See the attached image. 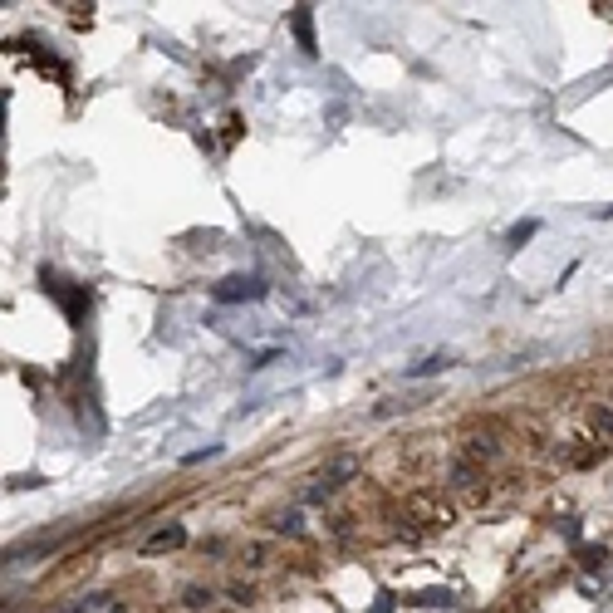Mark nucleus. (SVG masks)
I'll return each mask as SVG.
<instances>
[{
    "instance_id": "nucleus-4",
    "label": "nucleus",
    "mask_w": 613,
    "mask_h": 613,
    "mask_svg": "<svg viewBox=\"0 0 613 613\" xmlns=\"http://www.w3.org/2000/svg\"><path fill=\"white\" fill-rule=\"evenodd\" d=\"M446 368H452V353H427L422 363L408 368V378H432V373H446Z\"/></svg>"
},
{
    "instance_id": "nucleus-5",
    "label": "nucleus",
    "mask_w": 613,
    "mask_h": 613,
    "mask_svg": "<svg viewBox=\"0 0 613 613\" xmlns=\"http://www.w3.org/2000/svg\"><path fill=\"white\" fill-rule=\"evenodd\" d=\"M412 609H452V589H422V594L408 599Z\"/></svg>"
},
{
    "instance_id": "nucleus-11",
    "label": "nucleus",
    "mask_w": 613,
    "mask_h": 613,
    "mask_svg": "<svg viewBox=\"0 0 613 613\" xmlns=\"http://www.w3.org/2000/svg\"><path fill=\"white\" fill-rule=\"evenodd\" d=\"M373 613H393V594H378V604H373Z\"/></svg>"
},
{
    "instance_id": "nucleus-7",
    "label": "nucleus",
    "mask_w": 613,
    "mask_h": 613,
    "mask_svg": "<svg viewBox=\"0 0 613 613\" xmlns=\"http://www.w3.org/2000/svg\"><path fill=\"white\" fill-rule=\"evenodd\" d=\"M535 231H540L535 221H521V226H511V236H505V246H511V251H515V246H521V241H530V236H535Z\"/></svg>"
},
{
    "instance_id": "nucleus-2",
    "label": "nucleus",
    "mask_w": 613,
    "mask_h": 613,
    "mask_svg": "<svg viewBox=\"0 0 613 613\" xmlns=\"http://www.w3.org/2000/svg\"><path fill=\"white\" fill-rule=\"evenodd\" d=\"M353 471H358V456H334V462H329L324 471H319V481L309 486V501H324V496H334Z\"/></svg>"
},
{
    "instance_id": "nucleus-9",
    "label": "nucleus",
    "mask_w": 613,
    "mask_h": 613,
    "mask_svg": "<svg viewBox=\"0 0 613 613\" xmlns=\"http://www.w3.org/2000/svg\"><path fill=\"white\" fill-rule=\"evenodd\" d=\"M280 530H289V535H295V530H299V515L295 511H289V515H280V521H275Z\"/></svg>"
},
{
    "instance_id": "nucleus-3",
    "label": "nucleus",
    "mask_w": 613,
    "mask_h": 613,
    "mask_svg": "<svg viewBox=\"0 0 613 613\" xmlns=\"http://www.w3.org/2000/svg\"><path fill=\"white\" fill-rule=\"evenodd\" d=\"M182 540H186V530H182V525H168V530H158V535L142 540V555H162V549H177Z\"/></svg>"
},
{
    "instance_id": "nucleus-10",
    "label": "nucleus",
    "mask_w": 613,
    "mask_h": 613,
    "mask_svg": "<svg viewBox=\"0 0 613 613\" xmlns=\"http://www.w3.org/2000/svg\"><path fill=\"white\" fill-rule=\"evenodd\" d=\"M594 427L599 432H613V412H594Z\"/></svg>"
},
{
    "instance_id": "nucleus-6",
    "label": "nucleus",
    "mask_w": 613,
    "mask_h": 613,
    "mask_svg": "<svg viewBox=\"0 0 613 613\" xmlns=\"http://www.w3.org/2000/svg\"><path fill=\"white\" fill-rule=\"evenodd\" d=\"M295 35H299V45H305V55H315V30H309V5H299V10H295Z\"/></svg>"
},
{
    "instance_id": "nucleus-1",
    "label": "nucleus",
    "mask_w": 613,
    "mask_h": 613,
    "mask_svg": "<svg viewBox=\"0 0 613 613\" xmlns=\"http://www.w3.org/2000/svg\"><path fill=\"white\" fill-rule=\"evenodd\" d=\"M265 295H270V285L261 275H226L221 285L212 289L216 305H255V299H265Z\"/></svg>"
},
{
    "instance_id": "nucleus-8",
    "label": "nucleus",
    "mask_w": 613,
    "mask_h": 613,
    "mask_svg": "<svg viewBox=\"0 0 613 613\" xmlns=\"http://www.w3.org/2000/svg\"><path fill=\"white\" fill-rule=\"evenodd\" d=\"M584 565H589V569H604L609 555H604V549H584Z\"/></svg>"
}]
</instances>
